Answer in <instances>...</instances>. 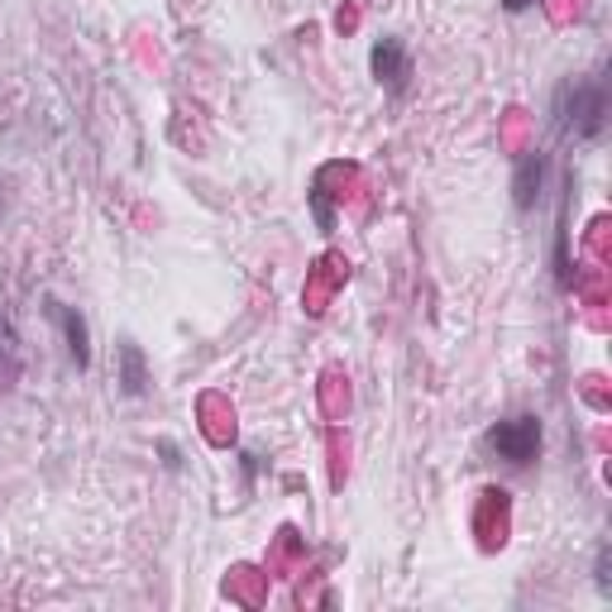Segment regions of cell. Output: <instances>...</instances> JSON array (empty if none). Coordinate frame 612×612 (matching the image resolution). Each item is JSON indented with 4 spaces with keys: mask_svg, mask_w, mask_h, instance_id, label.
<instances>
[{
    "mask_svg": "<svg viewBox=\"0 0 612 612\" xmlns=\"http://www.w3.org/2000/svg\"><path fill=\"white\" fill-rule=\"evenodd\" d=\"M555 135L560 139H599L608 130V91L603 82H593V77H570V82H560L555 91Z\"/></svg>",
    "mask_w": 612,
    "mask_h": 612,
    "instance_id": "obj_1",
    "label": "cell"
},
{
    "mask_svg": "<svg viewBox=\"0 0 612 612\" xmlns=\"http://www.w3.org/2000/svg\"><path fill=\"white\" fill-rule=\"evenodd\" d=\"M483 445L493 450L497 460H507V464H531L541 455V422L536 416H507V422H497V426H488V436H483Z\"/></svg>",
    "mask_w": 612,
    "mask_h": 612,
    "instance_id": "obj_2",
    "label": "cell"
},
{
    "mask_svg": "<svg viewBox=\"0 0 612 612\" xmlns=\"http://www.w3.org/2000/svg\"><path fill=\"white\" fill-rule=\"evenodd\" d=\"M368 68H374V82L388 91V96H402L412 82V53L407 43H402L397 34H383L374 43V53H368Z\"/></svg>",
    "mask_w": 612,
    "mask_h": 612,
    "instance_id": "obj_3",
    "label": "cell"
},
{
    "mask_svg": "<svg viewBox=\"0 0 612 612\" xmlns=\"http://www.w3.org/2000/svg\"><path fill=\"white\" fill-rule=\"evenodd\" d=\"M545 168H551V158L545 154H522L517 158V172H512V206H517V211H531V206L541 201Z\"/></svg>",
    "mask_w": 612,
    "mask_h": 612,
    "instance_id": "obj_4",
    "label": "cell"
},
{
    "mask_svg": "<svg viewBox=\"0 0 612 612\" xmlns=\"http://www.w3.org/2000/svg\"><path fill=\"white\" fill-rule=\"evenodd\" d=\"M48 316L62 326V340H68V359L77 368H87L91 364V330H87V320L77 306H62V302H48Z\"/></svg>",
    "mask_w": 612,
    "mask_h": 612,
    "instance_id": "obj_5",
    "label": "cell"
},
{
    "mask_svg": "<svg viewBox=\"0 0 612 612\" xmlns=\"http://www.w3.org/2000/svg\"><path fill=\"white\" fill-rule=\"evenodd\" d=\"M116 364H120V393L125 397H144L149 393V359H144V349H139V340H125L116 345Z\"/></svg>",
    "mask_w": 612,
    "mask_h": 612,
    "instance_id": "obj_6",
    "label": "cell"
},
{
    "mask_svg": "<svg viewBox=\"0 0 612 612\" xmlns=\"http://www.w3.org/2000/svg\"><path fill=\"white\" fill-rule=\"evenodd\" d=\"M608 560H612V555H608V545H599V560H593V584H599L603 599H612V574H608L612 565H608Z\"/></svg>",
    "mask_w": 612,
    "mask_h": 612,
    "instance_id": "obj_7",
    "label": "cell"
},
{
    "mask_svg": "<svg viewBox=\"0 0 612 612\" xmlns=\"http://www.w3.org/2000/svg\"><path fill=\"white\" fill-rule=\"evenodd\" d=\"M158 455H164V464H168V470L177 474V470H182V450H177V441H168V436H158Z\"/></svg>",
    "mask_w": 612,
    "mask_h": 612,
    "instance_id": "obj_8",
    "label": "cell"
},
{
    "mask_svg": "<svg viewBox=\"0 0 612 612\" xmlns=\"http://www.w3.org/2000/svg\"><path fill=\"white\" fill-rule=\"evenodd\" d=\"M531 6H536V0H503L507 14H522V10H531Z\"/></svg>",
    "mask_w": 612,
    "mask_h": 612,
    "instance_id": "obj_9",
    "label": "cell"
},
{
    "mask_svg": "<svg viewBox=\"0 0 612 612\" xmlns=\"http://www.w3.org/2000/svg\"><path fill=\"white\" fill-rule=\"evenodd\" d=\"M239 460H245V478L259 474V455H239Z\"/></svg>",
    "mask_w": 612,
    "mask_h": 612,
    "instance_id": "obj_10",
    "label": "cell"
},
{
    "mask_svg": "<svg viewBox=\"0 0 612 612\" xmlns=\"http://www.w3.org/2000/svg\"><path fill=\"white\" fill-rule=\"evenodd\" d=\"M0 211H6V187H0Z\"/></svg>",
    "mask_w": 612,
    "mask_h": 612,
    "instance_id": "obj_11",
    "label": "cell"
},
{
    "mask_svg": "<svg viewBox=\"0 0 612 612\" xmlns=\"http://www.w3.org/2000/svg\"><path fill=\"white\" fill-rule=\"evenodd\" d=\"M0 345H6V320H0Z\"/></svg>",
    "mask_w": 612,
    "mask_h": 612,
    "instance_id": "obj_12",
    "label": "cell"
}]
</instances>
